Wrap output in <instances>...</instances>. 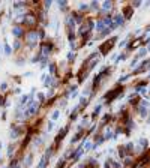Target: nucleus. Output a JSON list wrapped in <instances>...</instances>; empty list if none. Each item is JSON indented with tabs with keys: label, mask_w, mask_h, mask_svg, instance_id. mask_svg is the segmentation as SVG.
Masks as SVG:
<instances>
[{
	"label": "nucleus",
	"mask_w": 150,
	"mask_h": 168,
	"mask_svg": "<svg viewBox=\"0 0 150 168\" xmlns=\"http://www.w3.org/2000/svg\"><path fill=\"white\" fill-rule=\"evenodd\" d=\"M131 77H132V74H128V75H123V77H120V78H119V84H120V83H125V81H128Z\"/></svg>",
	"instance_id": "nucleus-26"
},
{
	"label": "nucleus",
	"mask_w": 150,
	"mask_h": 168,
	"mask_svg": "<svg viewBox=\"0 0 150 168\" xmlns=\"http://www.w3.org/2000/svg\"><path fill=\"white\" fill-rule=\"evenodd\" d=\"M66 167V161L62 158L60 161H57V164H56V168H65Z\"/></svg>",
	"instance_id": "nucleus-25"
},
{
	"label": "nucleus",
	"mask_w": 150,
	"mask_h": 168,
	"mask_svg": "<svg viewBox=\"0 0 150 168\" xmlns=\"http://www.w3.org/2000/svg\"><path fill=\"white\" fill-rule=\"evenodd\" d=\"M122 92H123V86H116L114 89L108 90V92L104 95L105 102H107V104H111L116 98H120V93H122Z\"/></svg>",
	"instance_id": "nucleus-3"
},
{
	"label": "nucleus",
	"mask_w": 150,
	"mask_h": 168,
	"mask_svg": "<svg viewBox=\"0 0 150 168\" xmlns=\"http://www.w3.org/2000/svg\"><path fill=\"white\" fill-rule=\"evenodd\" d=\"M20 50H23V42H21V39H15L14 44H12V51L18 53Z\"/></svg>",
	"instance_id": "nucleus-13"
},
{
	"label": "nucleus",
	"mask_w": 150,
	"mask_h": 168,
	"mask_svg": "<svg viewBox=\"0 0 150 168\" xmlns=\"http://www.w3.org/2000/svg\"><path fill=\"white\" fill-rule=\"evenodd\" d=\"M21 134H24V126H23V125H18V123H14V125L11 126V131H9L11 140L14 141V140H17V138H20Z\"/></svg>",
	"instance_id": "nucleus-6"
},
{
	"label": "nucleus",
	"mask_w": 150,
	"mask_h": 168,
	"mask_svg": "<svg viewBox=\"0 0 150 168\" xmlns=\"http://www.w3.org/2000/svg\"><path fill=\"white\" fill-rule=\"evenodd\" d=\"M23 27H29V30H35V26H38V18H36V14L29 11L26 15H24V20H23Z\"/></svg>",
	"instance_id": "nucleus-2"
},
{
	"label": "nucleus",
	"mask_w": 150,
	"mask_h": 168,
	"mask_svg": "<svg viewBox=\"0 0 150 168\" xmlns=\"http://www.w3.org/2000/svg\"><path fill=\"white\" fill-rule=\"evenodd\" d=\"M140 50H141V51L137 54V59H141V57H144V56L147 54V50H146V48H140Z\"/></svg>",
	"instance_id": "nucleus-28"
},
{
	"label": "nucleus",
	"mask_w": 150,
	"mask_h": 168,
	"mask_svg": "<svg viewBox=\"0 0 150 168\" xmlns=\"http://www.w3.org/2000/svg\"><path fill=\"white\" fill-rule=\"evenodd\" d=\"M36 101L42 105V104L47 101V95H45V93H42V92H38V98H36Z\"/></svg>",
	"instance_id": "nucleus-20"
},
{
	"label": "nucleus",
	"mask_w": 150,
	"mask_h": 168,
	"mask_svg": "<svg viewBox=\"0 0 150 168\" xmlns=\"http://www.w3.org/2000/svg\"><path fill=\"white\" fill-rule=\"evenodd\" d=\"M125 150H126V155L131 156V153H134V150H135L134 143H128V144H125Z\"/></svg>",
	"instance_id": "nucleus-18"
},
{
	"label": "nucleus",
	"mask_w": 150,
	"mask_h": 168,
	"mask_svg": "<svg viewBox=\"0 0 150 168\" xmlns=\"http://www.w3.org/2000/svg\"><path fill=\"white\" fill-rule=\"evenodd\" d=\"M53 128H54V122H53V120H50V122H48V125H47V132L53 131Z\"/></svg>",
	"instance_id": "nucleus-30"
},
{
	"label": "nucleus",
	"mask_w": 150,
	"mask_h": 168,
	"mask_svg": "<svg viewBox=\"0 0 150 168\" xmlns=\"http://www.w3.org/2000/svg\"><path fill=\"white\" fill-rule=\"evenodd\" d=\"M126 42H128V41H126V39H125V41H122V42H120V44H119V47H120V48H122V47H125V45H126Z\"/></svg>",
	"instance_id": "nucleus-32"
},
{
	"label": "nucleus",
	"mask_w": 150,
	"mask_h": 168,
	"mask_svg": "<svg viewBox=\"0 0 150 168\" xmlns=\"http://www.w3.org/2000/svg\"><path fill=\"white\" fill-rule=\"evenodd\" d=\"M143 42H144V41H143V38H138V39H135L134 42H131V44H129V48H131V50H137L138 47H141V44H143Z\"/></svg>",
	"instance_id": "nucleus-14"
},
{
	"label": "nucleus",
	"mask_w": 150,
	"mask_h": 168,
	"mask_svg": "<svg viewBox=\"0 0 150 168\" xmlns=\"http://www.w3.org/2000/svg\"><path fill=\"white\" fill-rule=\"evenodd\" d=\"M75 57H77V53H75V51H69V53H68V56H66V62L71 65V63H74Z\"/></svg>",
	"instance_id": "nucleus-17"
},
{
	"label": "nucleus",
	"mask_w": 150,
	"mask_h": 168,
	"mask_svg": "<svg viewBox=\"0 0 150 168\" xmlns=\"http://www.w3.org/2000/svg\"><path fill=\"white\" fill-rule=\"evenodd\" d=\"M15 168H23V165H17Z\"/></svg>",
	"instance_id": "nucleus-34"
},
{
	"label": "nucleus",
	"mask_w": 150,
	"mask_h": 168,
	"mask_svg": "<svg viewBox=\"0 0 150 168\" xmlns=\"http://www.w3.org/2000/svg\"><path fill=\"white\" fill-rule=\"evenodd\" d=\"M89 9H90V5H87V3H80L78 5V12H81V14H84Z\"/></svg>",
	"instance_id": "nucleus-19"
},
{
	"label": "nucleus",
	"mask_w": 150,
	"mask_h": 168,
	"mask_svg": "<svg viewBox=\"0 0 150 168\" xmlns=\"http://www.w3.org/2000/svg\"><path fill=\"white\" fill-rule=\"evenodd\" d=\"M36 29H38V27H36ZM36 29H35V30H27V32H26V35H24V36H26V38H24V45H26L30 51H33V50L36 48L38 41H39Z\"/></svg>",
	"instance_id": "nucleus-1"
},
{
	"label": "nucleus",
	"mask_w": 150,
	"mask_h": 168,
	"mask_svg": "<svg viewBox=\"0 0 150 168\" xmlns=\"http://www.w3.org/2000/svg\"><path fill=\"white\" fill-rule=\"evenodd\" d=\"M24 35H26V32H24V27H23L21 24L12 26V36H14L15 39H21Z\"/></svg>",
	"instance_id": "nucleus-8"
},
{
	"label": "nucleus",
	"mask_w": 150,
	"mask_h": 168,
	"mask_svg": "<svg viewBox=\"0 0 150 168\" xmlns=\"http://www.w3.org/2000/svg\"><path fill=\"white\" fill-rule=\"evenodd\" d=\"M117 44V36H113V38H110L108 41H105L101 47H99V54H102V56H105V54H108L111 50H113V47Z\"/></svg>",
	"instance_id": "nucleus-4"
},
{
	"label": "nucleus",
	"mask_w": 150,
	"mask_h": 168,
	"mask_svg": "<svg viewBox=\"0 0 150 168\" xmlns=\"http://www.w3.org/2000/svg\"><path fill=\"white\" fill-rule=\"evenodd\" d=\"M101 110H102V105H101V104L95 107V110H93V113H92V120H93L96 116H99V114H101Z\"/></svg>",
	"instance_id": "nucleus-21"
},
{
	"label": "nucleus",
	"mask_w": 150,
	"mask_h": 168,
	"mask_svg": "<svg viewBox=\"0 0 150 168\" xmlns=\"http://www.w3.org/2000/svg\"><path fill=\"white\" fill-rule=\"evenodd\" d=\"M14 153H15V144H9L8 146V158H12L14 156Z\"/></svg>",
	"instance_id": "nucleus-22"
},
{
	"label": "nucleus",
	"mask_w": 150,
	"mask_h": 168,
	"mask_svg": "<svg viewBox=\"0 0 150 168\" xmlns=\"http://www.w3.org/2000/svg\"><path fill=\"white\" fill-rule=\"evenodd\" d=\"M90 9H93V11H99V3H98V2H92V3H90Z\"/></svg>",
	"instance_id": "nucleus-29"
},
{
	"label": "nucleus",
	"mask_w": 150,
	"mask_h": 168,
	"mask_svg": "<svg viewBox=\"0 0 150 168\" xmlns=\"http://www.w3.org/2000/svg\"><path fill=\"white\" fill-rule=\"evenodd\" d=\"M21 161H23V167H24V168H29L30 165H32V164H33V153H29V155H26V156H24Z\"/></svg>",
	"instance_id": "nucleus-10"
},
{
	"label": "nucleus",
	"mask_w": 150,
	"mask_h": 168,
	"mask_svg": "<svg viewBox=\"0 0 150 168\" xmlns=\"http://www.w3.org/2000/svg\"><path fill=\"white\" fill-rule=\"evenodd\" d=\"M51 6H53V2H51V0H45V2L42 3V9H44V11H48Z\"/></svg>",
	"instance_id": "nucleus-23"
},
{
	"label": "nucleus",
	"mask_w": 150,
	"mask_h": 168,
	"mask_svg": "<svg viewBox=\"0 0 150 168\" xmlns=\"http://www.w3.org/2000/svg\"><path fill=\"white\" fill-rule=\"evenodd\" d=\"M137 62H138V59L135 57V59H134V60L131 62V68H135V66H137Z\"/></svg>",
	"instance_id": "nucleus-31"
},
{
	"label": "nucleus",
	"mask_w": 150,
	"mask_h": 168,
	"mask_svg": "<svg viewBox=\"0 0 150 168\" xmlns=\"http://www.w3.org/2000/svg\"><path fill=\"white\" fill-rule=\"evenodd\" d=\"M146 50H147V51H150V44H149V47H147V48H146Z\"/></svg>",
	"instance_id": "nucleus-33"
},
{
	"label": "nucleus",
	"mask_w": 150,
	"mask_h": 168,
	"mask_svg": "<svg viewBox=\"0 0 150 168\" xmlns=\"http://www.w3.org/2000/svg\"><path fill=\"white\" fill-rule=\"evenodd\" d=\"M57 6H59V9H60L62 12H66V11H68V2H66V0L57 2Z\"/></svg>",
	"instance_id": "nucleus-16"
},
{
	"label": "nucleus",
	"mask_w": 150,
	"mask_h": 168,
	"mask_svg": "<svg viewBox=\"0 0 150 168\" xmlns=\"http://www.w3.org/2000/svg\"><path fill=\"white\" fill-rule=\"evenodd\" d=\"M123 23H125V18H123V15H122V14H116V15L113 17V24H111V30H114V29H117V27L123 26Z\"/></svg>",
	"instance_id": "nucleus-9"
},
{
	"label": "nucleus",
	"mask_w": 150,
	"mask_h": 168,
	"mask_svg": "<svg viewBox=\"0 0 150 168\" xmlns=\"http://www.w3.org/2000/svg\"><path fill=\"white\" fill-rule=\"evenodd\" d=\"M54 50H56V47H54V44L51 41H44L41 44V47H39V51H41L42 57H50Z\"/></svg>",
	"instance_id": "nucleus-5"
},
{
	"label": "nucleus",
	"mask_w": 150,
	"mask_h": 168,
	"mask_svg": "<svg viewBox=\"0 0 150 168\" xmlns=\"http://www.w3.org/2000/svg\"><path fill=\"white\" fill-rule=\"evenodd\" d=\"M3 53H5L6 56H11V54H12V47L8 44V41L3 42Z\"/></svg>",
	"instance_id": "nucleus-15"
},
{
	"label": "nucleus",
	"mask_w": 150,
	"mask_h": 168,
	"mask_svg": "<svg viewBox=\"0 0 150 168\" xmlns=\"http://www.w3.org/2000/svg\"><path fill=\"white\" fill-rule=\"evenodd\" d=\"M8 89H9V84H8L6 81H3V83L0 84V93H2V92H6Z\"/></svg>",
	"instance_id": "nucleus-27"
},
{
	"label": "nucleus",
	"mask_w": 150,
	"mask_h": 168,
	"mask_svg": "<svg viewBox=\"0 0 150 168\" xmlns=\"http://www.w3.org/2000/svg\"><path fill=\"white\" fill-rule=\"evenodd\" d=\"M83 137H84V132H83V131H77V134L71 138V146H72V144H77L80 140H83Z\"/></svg>",
	"instance_id": "nucleus-12"
},
{
	"label": "nucleus",
	"mask_w": 150,
	"mask_h": 168,
	"mask_svg": "<svg viewBox=\"0 0 150 168\" xmlns=\"http://www.w3.org/2000/svg\"><path fill=\"white\" fill-rule=\"evenodd\" d=\"M0 162H2V156H0Z\"/></svg>",
	"instance_id": "nucleus-36"
},
{
	"label": "nucleus",
	"mask_w": 150,
	"mask_h": 168,
	"mask_svg": "<svg viewBox=\"0 0 150 168\" xmlns=\"http://www.w3.org/2000/svg\"><path fill=\"white\" fill-rule=\"evenodd\" d=\"M132 12H134V8H132L131 5H128V6H125V8H123V18H126V20H129V18L132 17Z\"/></svg>",
	"instance_id": "nucleus-11"
},
{
	"label": "nucleus",
	"mask_w": 150,
	"mask_h": 168,
	"mask_svg": "<svg viewBox=\"0 0 150 168\" xmlns=\"http://www.w3.org/2000/svg\"><path fill=\"white\" fill-rule=\"evenodd\" d=\"M69 128H71V125H66V126H63V128L59 131V134L56 135V138H54V146H56V149H57L59 143H62V141H63V138L66 137V134L69 132Z\"/></svg>",
	"instance_id": "nucleus-7"
},
{
	"label": "nucleus",
	"mask_w": 150,
	"mask_h": 168,
	"mask_svg": "<svg viewBox=\"0 0 150 168\" xmlns=\"http://www.w3.org/2000/svg\"><path fill=\"white\" fill-rule=\"evenodd\" d=\"M2 147H3V144H2V141H0V150H2Z\"/></svg>",
	"instance_id": "nucleus-35"
},
{
	"label": "nucleus",
	"mask_w": 150,
	"mask_h": 168,
	"mask_svg": "<svg viewBox=\"0 0 150 168\" xmlns=\"http://www.w3.org/2000/svg\"><path fill=\"white\" fill-rule=\"evenodd\" d=\"M59 117H60V110H56V111H53V114H51V120H53V122H56Z\"/></svg>",
	"instance_id": "nucleus-24"
}]
</instances>
